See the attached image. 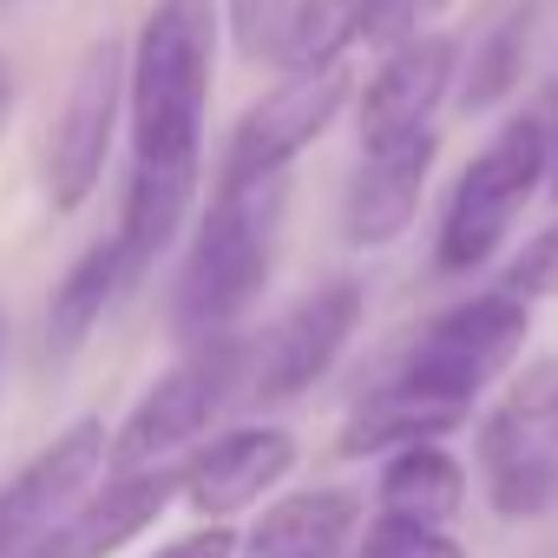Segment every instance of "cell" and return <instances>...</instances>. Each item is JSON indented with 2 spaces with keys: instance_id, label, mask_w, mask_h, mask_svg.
Returning <instances> with one entry per match:
<instances>
[{
  "instance_id": "cell-10",
  "label": "cell",
  "mask_w": 558,
  "mask_h": 558,
  "mask_svg": "<svg viewBox=\"0 0 558 558\" xmlns=\"http://www.w3.org/2000/svg\"><path fill=\"white\" fill-rule=\"evenodd\" d=\"M106 421H73L53 447H40L14 486L0 493V558H14L21 545H34L40 532L66 525L80 512V499L93 493V480L106 473Z\"/></svg>"
},
{
  "instance_id": "cell-26",
  "label": "cell",
  "mask_w": 558,
  "mask_h": 558,
  "mask_svg": "<svg viewBox=\"0 0 558 558\" xmlns=\"http://www.w3.org/2000/svg\"><path fill=\"white\" fill-rule=\"evenodd\" d=\"M14 558H80V551H73V532H66V525H53V532H40L34 545H21Z\"/></svg>"
},
{
  "instance_id": "cell-7",
  "label": "cell",
  "mask_w": 558,
  "mask_h": 558,
  "mask_svg": "<svg viewBox=\"0 0 558 558\" xmlns=\"http://www.w3.org/2000/svg\"><path fill=\"white\" fill-rule=\"evenodd\" d=\"M355 93V73L349 60H329V66H303L290 80H276L230 132V151L217 165V191H243V184H263V178H283L290 158H303L329 125L336 112L349 106Z\"/></svg>"
},
{
  "instance_id": "cell-13",
  "label": "cell",
  "mask_w": 558,
  "mask_h": 558,
  "mask_svg": "<svg viewBox=\"0 0 558 558\" xmlns=\"http://www.w3.org/2000/svg\"><path fill=\"white\" fill-rule=\"evenodd\" d=\"M283 473H296V434L290 427H230L184 466V506L197 519H236L250 512Z\"/></svg>"
},
{
  "instance_id": "cell-11",
  "label": "cell",
  "mask_w": 558,
  "mask_h": 558,
  "mask_svg": "<svg viewBox=\"0 0 558 558\" xmlns=\"http://www.w3.org/2000/svg\"><path fill=\"white\" fill-rule=\"evenodd\" d=\"M434 158H440V132H434V125L401 132V138H381V145H362V171H355V184H349V197H342V236H349L355 250L395 243V236L421 217Z\"/></svg>"
},
{
  "instance_id": "cell-8",
  "label": "cell",
  "mask_w": 558,
  "mask_h": 558,
  "mask_svg": "<svg viewBox=\"0 0 558 558\" xmlns=\"http://www.w3.org/2000/svg\"><path fill=\"white\" fill-rule=\"evenodd\" d=\"M119 106H125V47L112 34H99V40H86L73 86H66V106L53 119V138H47L53 210H80L99 191L106 158H112V132H119Z\"/></svg>"
},
{
  "instance_id": "cell-21",
  "label": "cell",
  "mask_w": 558,
  "mask_h": 558,
  "mask_svg": "<svg viewBox=\"0 0 558 558\" xmlns=\"http://www.w3.org/2000/svg\"><path fill=\"white\" fill-rule=\"evenodd\" d=\"M525 53H532V8L512 14V21H499V27L473 47L466 80H460V112H493V106L525 80Z\"/></svg>"
},
{
  "instance_id": "cell-24",
  "label": "cell",
  "mask_w": 558,
  "mask_h": 558,
  "mask_svg": "<svg viewBox=\"0 0 558 558\" xmlns=\"http://www.w3.org/2000/svg\"><path fill=\"white\" fill-rule=\"evenodd\" d=\"M236 14V47L243 60H276V40H283V21H290V0H230Z\"/></svg>"
},
{
  "instance_id": "cell-17",
  "label": "cell",
  "mask_w": 558,
  "mask_h": 558,
  "mask_svg": "<svg viewBox=\"0 0 558 558\" xmlns=\"http://www.w3.org/2000/svg\"><path fill=\"white\" fill-rule=\"evenodd\" d=\"M453 427H466V408H453V401H427V395H414V388H395V381H381L349 421H342V453L349 460H362V453H395V447H414V440H447Z\"/></svg>"
},
{
  "instance_id": "cell-16",
  "label": "cell",
  "mask_w": 558,
  "mask_h": 558,
  "mask_svg": "<svg viewBox=\"0 0 558 558\" xmlns=\"http://www.w3.org/2000/svg\"><path fill=\"white\" fill-rule=\"evenodd\" d=\"M178 493H184V466H171V460H158V466H132V473H106V493L80 499V512L66 519L73 551H80V558H106V551H119V545L138 538V532H145Z\"/></svg>"
},
{
  "instance_id": "cell-5",
  "label": "cell",
  "mask_w": 558,
  "mask_h": 558,
  "mask_svg": "<svg viewBox=\"0 0 558 558\" xmlns=\"http://www.w3.org/2000/svg\"><path fill=\"white\" fill-rule=\"evenodd\" d=\"M532 336V303L512 296V290H486L473 303H453L440 310L395 362V388H414L427 401H453V408H473L480 388H493L519 349Z\"/></svg>"
},
{
  "instance_id": "cell-25",
  "label": "cell",
  "mask_w": 558,
  "mask_h": 558,
  "mask_svg": "<svg viewBox=\"0 0 558 558\" xmlns=\"http://www.w3.org/2000/svg\"><path fill=\"white\" fill-rule=\"evenodd\" d=\"M236 545H243V532H230L223 519H204L197 532H184V538L158 545L151 558H236Z\"/></svg>"
},
{
  "instance_id": "cell-28",
  "label": "cell",
  "mask_w": 558,
  "mask_h": 558,
  "mask_svg": "<svg viewBox=\"0 0 558 558\" xmlns=\"http://www.w3.org/2000/svg\"><path fill=\"white\" fill-rule=\"evenodd\" d=\"M551 191H558V151H551Z\"/></svg>"
},
{
  "instance_id": "cell-3",
  "label": "cell",
  "mask_w": 558,
  "mask_h": 558,
  "mask_svg": "<svg viewBox=\"0 0 558 558\" xmlns=\"http://www.w3.org/2000/svg\"><path fill=\"white\" fill-rule=\"evenodd\" d=\"M545 171H551V132H545V119H532V112H525V119H506V125L480 145V158L460 171V184H453V197H447V217H440L434 263H440L447 276H466V269L493 263L499 243L512 236L519 210H525L532 191L545 184Z\"/></svg>"
},
{
  "instance_id": "cell-9",
  "label": "cell",
  "mask_w": 558,
  "mask_h": 558,
  "mask_svg": "<svg viewBox=\"0 0 558 558\" xmlns=\"http://www.w3.org/2000/svg\"><path fill=\"white\" fill-rule=\"evenodd\" d=\"M355 329H362V283L336 276V283L310 290L290 316H276V329L263 342H250V381H243V395L256 408L310 395L342 362V349L355 342Z\"/></svg>"
},
{
  "instance_id": "cell-19",
  "label": "cell",
  "mask_w": 558,
  "mask_h": 558,
  "mask_svg": "<svg viewBox=\"0 0 558 558\" xmlns=\"http://www.w3.org/2000/svg\"><path fill=\"white\" fill-rule=\"evenodd\" d=\"M375 493H381V512L447 525L466 506V466L440 440H414V447H395L388 453V473H381Z\"/></svg>"
},
{
  "instance_id": "cell-29",
  "label": "cell",
  "mask_w": 558,
  "mask_h": 558,
  "mask_svg": "<svg viewBox=\"0 0 558 558\" xmlns=\"http://www.w3.org/2000/svg\"><path fill=\"white\" fill-rule=\"evenodd\" d=\"M0 349H8V316H0Z\"/></svg>"
},
{
  "instance_id": "cell-23",
  "label": "cell",
  "mask_w": 558,
  "mask_h": 558,
  "mask_svg": "<svg viewBox=\"0 0 558 558\" xmlns=\"http://www.w3.org/2000/svg\"><path fill=\"white\" fill-rule=\"evenodd\" d=\"M499 290H512V296H525V303L558 296V223H545V230L512 256V269H506Z\"/></svg>"
},
{
  "instance_id": "cell-12",
  "label": "cell",
  "mask_w": 558,
  "mask_h": 558,
  "mask_svg": "<svg viewBox=\"0 0 558 558\" xmlns=\"http://www.w3.org/2000/svg\"><path fill=\"white\" fill-rule=\"evenodd\" d=\"M460 80V47L447 34H408L388 47V60L375 66V80L362 86V145H381V138H401V132H421L434 125L440 99L453 93Z\"/></svg>"
},
{
  "instance_id": "cell-18",
  "label": "cell",
  "mask_w": 558,
  "mask_h": 558,
  "mask_svg": "<svg viewBox=\"0 0 558 558\" xmlns=\"http://www.w3.org/2000/svg\"><path fill=\"white\" fill-rule=\"evenodd\" d=\"M197 197V171H151V165H132V184H125V210H119V250H125V269L132 283L165 256V243L178 236L184 210Z\"/></svg>"
},
{
  "instance_id": "cell-6",
  "label": "cell",
  "mask_w": 558,
  "mask_h": 558,
  "mask_svg": "<svg viewBox=\"0 0 558 558\" xmlns=\"http://www.w3.org/2000/svg\"><path fill=\"white\" fill-rule=\"evenodd\" d=\"M480 480L499 519H538L558 506V362H538L480 421Z\"/></svg>"
},
{
  "instance_id": "cell-4",
  "label": "cell",
  "mask_w": 558,
  "mask_h": 558,
  "mask_svg": "<svg viewBox=\"0 0 558 558\" xmlns=\"http://www.w3.org/2000/svg\"><path fill=\"white\" fill-rule=\"evenodd\" d=\"M243 381H250V342H243L236 329L204 336V342H184V362L165 368V375L138 395V408L119 421V434H112V447H106V473H132V466L171 460L178 447H191V440L230 408V395H236Z\"/></svg>"
},
{
  "instance_id": "cell-15",
  "label": "cell",
  "mask_w": 558,
  "mask_h": 558,
  "mask_svg": "<svg viewBox=\"0 0 558 558\" xmlns=\"http://www.w3.org/2000/svg\"><path fill=\"white\" fill-rule=\"evenodd\" d=\"M132 290V269H125V250L119 236H99L73 256V269L53 283L47 296V323H40V355L47 362H73L86 349V336L106 323V310Z\"/></svg>"
},
{
  "instance_id": "cell-20",
  "label": "cell",
  "mask_w": 558,
  "mask_h": 558,
  "mask_svg": "<svg viewBox=\"0 0 558 558\" xmlns=\"http://www.w3.org/2000/svg\"><path fill=\"white\" fill-rule=\"evenodd\" d=\"M355 40H368V0H290L283 40H276V66L283 73L329 66V60H349Z\"/></svg>"
},
{
  "instance_id": "cell-27",
  "label": "cell",
  "mask_w": 558,
  "mask_h": 558,
  "mask_svg": "<svg viewBox=\"0 0 558 558\" xmlns=\"http://www.w3.org/2000/svg\"><path fill=\"white\" fill-rule=\"evenodd\" d=\"M8 112H14V93H0V132H8Z\"/></svg>"
},
{
  "instance_id": "cell-2",
  "label": "cell",
  "mask_w": 558,
  "mask_h": 558,
  "mask_svg": "<svg viewBox=\"0 0 558 558\" xmlns=\"http://www.w3.org/2000/svg\"><path fill=\"white\" fill-rule=\"evenodd\" d=\"M283 178H263L243 191H217L191 256L178 269V290H171V329L184 342L223 336L250 316V303L269 283V256H276V223H283Z\"/></svg>"
},
{
  "instance_id": "cell-14",
  "label": "cell",
  "mask_w": 558,
  "mask_h": 558,
  "mask_svg": "<svg viewBox=\"0 0 558 558\" xmlns=\"http://www.w3.org/2000/svg\"><path fill=\"white\" fill-rule=\"evenodd\" d=\"M355 525H362V493L303 486V493H283L276 506L256 512L236 558H336L355 538Z\"/></svg>"
},
{
  "instance_id": "cell-1",
  "label": "cell",
  "mask_w": 558,
  "mask_h": 558,
  "mask_svg": "<svg viewBox=\"0 0 558 558\" xmlns=\"http://www.w3.org/2000/svg\"><path fill=\"white\" fill-rule=\"evenodd\" d=\"M223 0H151L138 40L125 53V106H132V165L197 171L204 112L217 73Z\"/></svg>"
},
{
  "instance_id": "cell-22",
  "label": "cell",
  "mask_w": 558,
  "mask_h": 558,
  "mask_svg": "<svg viewBox=\"0 0 558 558\" xmlns=\"http://www.w3.org/2000/svg\"><path fill=\"white\" fill-rule=\"evenodd\" d=\"M362 558H466V545L447 538V532L427 525V519L375 512V525H368V538H362Z\"/></svg>"
}]
</instances>
